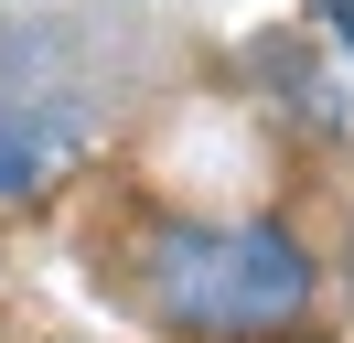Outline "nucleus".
I'll use <instances>...</instances> for the list:
<instances>
[{
	"mask_svg": "<svg viewBox=\"0 0 354 343\" xmlns=\"http://www.w3.org/2000/svg\"><path fill=\"white\" fill-rule=\"evenodd\" d=\"M151 300L183 333H279L311 300V257L279 225H172L151 257Z\"/></svg>",
	"mask_w": 354,
	"mask_h": 343,
	"instance_id": "obj_1",
	"label": "nucleus"
},
{
	"mask_svg": "<svg viewBox=\"0 0 354 343\" xmlns=\"http://www.w3.org/2000/svg\"><path fill=\"white\" fill-rule=\"evenodd\" d=\"M75 140H86V118H75V107L0 97V193H32L44 172H65V161H75Z\"/></svg>",
	"mask_w": 354,
	"mask_h": 343,
	"instance_id": "obj_2",
	"label": "nucleus"
},
{
	"mask_svg": "<svg viewBox=\"0 0 354 343\" xmlns=\"http://www.w3.org/2000/svg\"><path fill=\"white\" fill-rule=\"evenodd\" d=\"M258 64H268V75H279V86H290V107H301V118H311V129H322V118H333V97H322V75H311V64H301V54H290V43H268V54H258Z\"/></svg>",
	"mask_w": 354,
	"mask_h": 343,
	"instance_id": "obj_3",
	"label": "nucleus"
},
{
	"mask_svg": "<svg viewBox=\"0 0 354 343\" xmlns=\"http://www.w3.org/2000/svg\"><path fill=\"white\" fill-rule=\"evenodd\" d=\"M322 11H333V33H344V54H354V0H322Z\"/></svg>",
	"mask_w": 354,
	"mask_h": 343,
	"instance_id": "obj_4",
	"label": "nucleus"
}]
</instances>
